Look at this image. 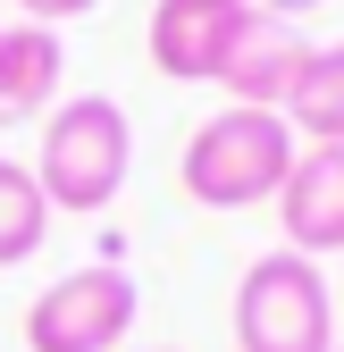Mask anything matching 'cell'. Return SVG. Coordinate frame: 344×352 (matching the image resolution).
I'll return each mask as SVG.
<instances>
[{
	"mask_svg": "<svg viewBox=\"0 0 344 352\" xmlns=\"http://www.w3.org/2000/svg\"><path fill=\"white\" fill-rule=\"evenodd\" d=\"M126 176H135V118H126L109 93H67L51 118H42V143H34V185L42 201L76 210V218H101Z\"/></svg>",
	"mask_w": 344,
	"mask_h": 352,
	"instance_id": "obj_1",
	"label": "cell"
},
{
	"mask_svg": "<svg viewBox=\"0 0 344 352\" xmlns=\"http://www.w3.org/2000/svg\"><path fill=\"white\" fill-rule=\"evenodd\" d=\"M294 151L303 143H294V126L277 109H235L227 101L219 118L193 126V143L177 160V185H185L193 210H261V201H277Z\"/></svg>",
	"mask_w": 344,
	"mask_h": 352,
	"instance_id": "obj_2",
	"label": "cell"
},
{
	"mask_svg": "<svg viewBox=\"0 0 344 352\" xmlns=\"http://www.w3.org/2000/svg\"><path fill=\"white\" fill-rule=\"evenodd\" d=\"M235 352H336V285L303 252H261L235 277Z\"/></svg>",
	"mask_w": 344,
	"mask_h": 352,
	"instance_id": "obj_3",
	"label": "cell"
},
{
	"mask_svg": "<svg viewBox=\"0 0 344 352\" xmlns=\"http://www.w3.org/2000/svg\"><path fill=\"white\" fill-rule=\"evenodd\" d=\"M135 319H143V285L118 260H84L25 302V352H126Z\"/></svg>",
	"mask_w": 344,
	"mask_h": 352,
	"instance_id": "obj_4",
	"label": "cell"
},
{
	"mask_svg": "<svg viewBox=\"0 0 344 352\" xmlns=\"http://www.w3.org/2000/svg\"><path fill=\"white\" fill-rule=\"evenodd\" d=\"M261 9V0H151V25H143V51L168 84H219L227 51L244 17Z\"/></svg>",
	"mask_w": 344,
	"mask_h": 352,
	"instance_id": "obj_5",
	"label": "cell"
},
{
	"mask_svg": "<svg viewBox=\"0 0 344 352\" xmlns=\"http://www.w3.org/2000/svg\"><path fill=\"white\" fill-rule=\"evenodd\" d=\"M277 227H286V252H344V143H311V151H294L286 168V185H277Z\"/></svg>",
	"mask_w": 344,
	"mask_h": 352,
	"instance_id": "obj_6",
	"label": "cell"
},
{
	"mask_svg": "<svg viewBox=\"0 0 344 352\" xmlns=\"http://www.w3.org/2000/svg\"><path fill=\"white\" fill-rule=\"evenodd\" d=\"M303 59H311L303 25L252 9L244 34H235V51H227V67H219V84H227L235 109H286V93H294V76H303Z\"/></svg>",
	"mask_w": 344,
	"mask_h": 352,
	"instance_id": "obj_7",
	"label": "cell"
},
{
	"mask_svg": "<svg viewBox=\"0 0 344 352\" xmlns=\"http://www.w3.org/2000/svg\"><path fill=\"white\" fill-rule=\"evenodd\" d=\"M59 84H67V42L51 25L9 17V25H0V126L51 118L59 109Z\"/></svg>",
	"mask_w": 344,
	"mask_h": 352,
	"instance_id": "obj_8",
	"label": "cell"
},
{
	"mask_svg": "<svg viewBox=\"0 0 344 352\" xmlns=\"http://www.w3.org/2000/svg\"><path fill=\"white\" fill-rule=\"evenodd\" d=\"M277 118L294 135H311V143H344V42H319L303 59V76H294V93H286Z\"/></svg>",
	"mask_w": 344,
	"mask_h": 352,
	"instance_id": "obj_9",
	"label": "cell"
},
{
	"mask_svg": "<svg viewBox=\"0 0 344 352\" xmlns=\"http://www.w3.org/2000/svg\"><path fill=\"white\" fill-rule=\"evenodd\" d=\"M42 235H51V201H42L34 168L0 151V269H17V260L42 252Z\"/></svg>",
	"mask_w": 344,
	"mask_h": 352,
	"instance_id": "obj_10",
	"label": "cell"
},
{
	"mask_svg": "<svg viewBox=\"0 0 344 352\" xmlns=\"http://www.w3.org/2000/svg\"><path fill=\"white\" fill-rule=\"evenodd\" d=\"M9 9H17L25 25H51V34H59L67 17H84V9H101V0H9Z\"/></svg>",
	"mask_w": 344,
	"mask_h": 352,
	"instance_id": "obj_11",
	"label": "cell"
},
{
	"mask_svg": "<svg viewBox=\"0 0 344 352\" xmlns=\"http://www.w3.org/2000/svg\"><path fill=\"white\" fill-rule=\"evenodd\" d=\"M269 17H311V9H327V0H261Z\"/></svg>",
	"mask_w": 344,
	"mask_h": 352,
	"instance_id": "obj_12",
	"label": "cell"
},
{
	"mask_svg": "<svg viewBox=\"0 0 344 352\" xmlns=\"http://www.w3.org/2000/svg\"><path fill=\"white\" fill-rule=\"evenodd\" d=\"M135 352H177V344H135Z\"/></svg>",
	"mask_w": 344,
	"mask_h": 352,
	"instance_id": "obj_13",
	"label": "cell"
},
{
	"mask_svg": "<svg viewBox=\"0 0 344 352\" xmlns=\"http://www.w3.org/2000/svg\"><path fill=\"white\" fill-rule=\"evenodd\" d=\"M336 352H344V336H336Z\"/></svg>",
	"mask_w": 344,
	"mask_h": 352,
	"instance_id": "obj_14",
	"label": "cell"
},
{
	"mask_svg": "<svg viewBox=\"0 0 344 352\" xmlns=\"http://www.w3.org/2000/svg\"><path fill=\"white\" fill-rule=\"evenodd\" d=\"M0 25H9V17H0Z\"/></svg>",
	"mask_w": 344,
	"mask_h": 352,
	"instance_id": "obj_15",
	"label": "cell"
}]
</instances>
